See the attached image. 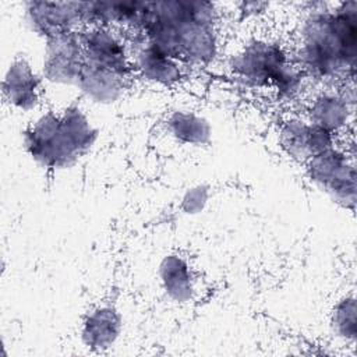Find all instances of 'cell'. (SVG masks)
I'll list each match as a JSON object with an SVG mask.
<instances>
[{
	"label": "cell",
	"instance_id": "9",
	"mask_svg": "<svg viewBox=\"0 0 357 357\" xmlns=\"http://www.w3.org/2000/svg\"><path fill=\"white\" fill-rule=\"evenodd\" d=\"M278 145L291 160L305 165L312 156L337 145V137L312 124L304 116L283 119L278 127Z\"/></svg>",
	"mask_w": 357,
	"mask_h": 357
},
{
	"label": "cell",
	"instance_id": "13",
	"mask_svg": "<svg viewBox=\"0 0 357 357\" xmlns=\"http://www.w3.org/2000/svg\"><path fill=\"white\" fill-rule=\"evenodd\" d=\"M123 332V317L113 304H99L89 310L81 324L79 337L85 347L105 351L113 347Z\"/></svg>",
	"mask_w": 357,
	"mask_h": 357
},
{
	"label": "cell",
	"instance_id": "18",
	"mask_svg": "<svg viewBox=\"0 0 357 357\" xmlns=\"http://www.w3.org/2000/svg\"><path fill=\"white\" fill-rule=\"evenodd\" d=\"M211 199V187L205 183H198L188 187L180 198V211L187 216H195L205 211Z\"/></svg>",
	"mask_w": 357,
	"mask_h": 357
},
{
	"label": "cell",
	"instance_id": "4",
	"mask_svg": "<svg viewBox=\"0 0 357 357\" xmlns=\"http://www.w3.org/2000/svg\"><path fill=\"white\" fill-rule=\"evenodd\" d=\"M231 75L254 89H271L280 99H294L307 78L294 64L290 49L278 39L257 36L241 45L229 60Z\"/></svg>",
	"mask_w": 357,
	"mask_h": 357
},
{
	"label": "cell",
	"instance_id": "2",
	"mask_svg": "<svg viewBox=\"0 0 357 357\" xmlns=\"http://www.w3.org/2000/svg\"><path fill=\"white\" fill-rule=\"evenodd\" d=\"M220 13L215 3L195 0L142 1V38L184 66L208 67L220 54Z\"/></svg>",
	"mask_w": 357,
	"mask_h": 357
},
{
	"label": "cell",
	"instance_id": "11",
	"mask_svg": "<svg viewBox=\"0 0 357 357\" xmlns=\"http://www.w3.org/2000/svg\"><path fill=\"white\" fill-rule=\"evenodd\" d=\"M4 100L20 112L36 110L42 102L43 78L25 57H15L1 82Z\"/></svg>",
	"mask_w": 357,
	"mask_h": 357
},
{
	"label": "cell",
	"instance_id": "8",
	"mask_svg": "<svg viewBox=\"0 0 357 357\" xmlns=\"http://www.w3.org/2000/svg\"><path fill=\"white\" fill-rule=\"evenodd\" d=\"M85 64L81 32H66L45 40L40 67L43 81L53 85H77Z\"/></svg>",
	"mask_w": 357,
	"mask_h": 357
},
{
	"label": "cell",
	"instance_id": "14",
	"mask_svg": "<svg viewBox=\"0 0 357 357\" xmlns=\"http://www.w3.org/2000/svg\"><path fill=\"white\" fill-rule=\"evenodd\" d=\"M128 82L130 78L114 71L85 63L75 86L92 103L113 105L121 99Z\"/></svg>",
	"mask_w": 357,
	"mask_h": 357
},
{
	"label": "cell",
	"instance_id": "5",
	"mask_svg": "<svg viewBox=\"0 0 357 357\" xmlns=\"http://www.w3.org/2000/svg\"><path fill=\"white\" fill-rule=\"evenodd\" d=\"M308 180L336 205L354 211L357 172L354 153L339 144L312 156L305 165Z\"/></svg>",
	"mask_w": 357,
	"mask_h": 357
},
{
	"label": "cell",
	"instance_id": "6",
	"mask_svg": "<svg viewBox=\"0 0 357 357\" xmlns=\"http://www.w3.org/2000/svg\"><path fill=\"white\" fill-rule=\"evenodd\" d=\"M79 32L86 64L114 71L130 79L134 77L132 50L123 31L93 25L85 26Z\"/></svg>",
	"mask_w": 357,
	"mask_h": 357
},
{
	"label": "cell",
	"instance_id": "7",
	"mask_svg": "<svg viewBox=\"0 0 357 357\" xmlns=\"http://www.w3.org/2000/svg\"><path fill=\"white\" fill-rule=\"evenodd\" d=\"M354 81L339 86H324L307 100L304 117L336 137L347 132L354 121Z\"/></svg>",
	"mask_w": 357,
	"mask_h": 357
},
{
	"label": "cell",
	"instance_id": "10",
	"mask_svg": "<svg viewBox=\"0 0 357 357\" xmlns=\"http://www.w3.org/2000/svg\"><path fill=\"white\" fill-rule=\"evenodd\" d=\"M24 21L29 31L43 40L82 29L79 1H25Z\"/></svg>",
	"mask_w": 357,
	"mask_h": 357
},
{
	"label": "cell",
	"instance_id": "1",
	"mask_svg": "<svg viewBox=\"0 0 357 357\" xmlns=\"http://www.w3.org/2000/svg\"><path fill=\"white\" fill-rule=\"evenodd\" d=\"M290 53L308 81L322 86L354 81L357 1L310 4L298 22Z\"/></svg>",
	"mask_w": 357,
	"mask_h": 357
},
{
	"label": "cell",
	"instance_id": "3",
	"mask_svg": "<svg viewBox=\"0 0 357 357\" xmlns=\"http://www.w3.org/2000/svg\"><path fill=\"white\" fill-rule=\"evenodd\" d=\"M99 130L79 105L40 113L24 131L22 148L40 167L63 170L74 166L96 144Z\"/></svg>",
	"mask_w": 357,
	"mask_h": 357
},
{
	"label": "cell",
	"instance_id": "17",
	"mask_svg": "<svg viewBox=\"0 0 357 357\" xmlns=\"http://www.w3.org/2000/svg\"><path fill=\"white\" fill-rule=\"evenodd\" d=\"M329 326L336 339L354 344L357 336V303L353 293L342 296L333 304Z\"/></svg>",
	"mask_w": 357,
	"mask_h": 357
},
{
	"label": "cell",
	"instance_id": "12",
	"mask_svg": "<svg viewBox=\"0 0 357 357\" xmlns=\"http://www.w3.org/2000/svg\"><path fill=\"white\" fill-rule=\"evenodd\" d=\"M130 45L132 50L134 75L160 86H176L183 81L185 66L180 60L166 54L144 39Z\"/></svg>",
	"mask_w": 357,
	"mask_h": 357
},
{
	"label": "cell",
	"instance_id": "16",
	"mask_svg": "<svg viewBox=\"0 0 357 357\" xmlns=\"http://www.w3.org/2000/svg\"><path fill=\"white\" fill-rule=\"evenodd\" d=\"M169 135L187 146H206L212 141V124L201 113L190 109H176L166 119Z\"/></svg>",
	"mask_w": 357,
	"mask_h": 357
},
{
	"label": "cell",
	"instance_id": "15",
	"mask_svg": "<svg viewBox=\"0 0 357 357\" xmlns=\"http://www.w3.org/2000/svg\"><path fill=\"white\" fill-rule=\"evenodd\" d=\"M158 278L166 297L176 304H187L195 296V276L188 261L177 254L165 255L158 265Z\"/></svg>",
	"mask_w": 357,
	"mask_h": 357
}]
</instances>
